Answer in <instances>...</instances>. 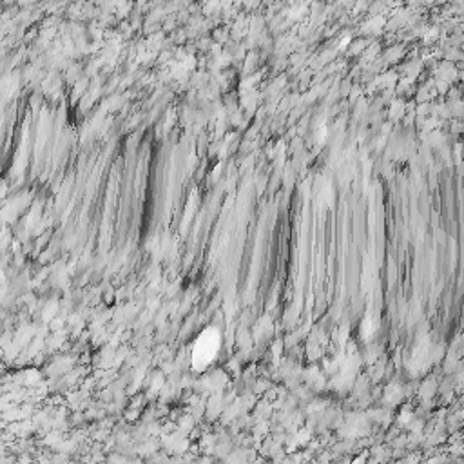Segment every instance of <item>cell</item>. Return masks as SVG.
Returning a JSON list of instances; mask_svg holds the SVG:
<instances>
[{
    "mask_svg": "<svg viewBox=\"0 0 464 464\" xmlns=\"http://www.w3.org/2000/svg\"><path fill=\"white\" fill-rule=\"evenodd\" d=\"M216 348H218V334L216 332H205L196 343L194 348V363L196 367H207L210 359L214 357Z\"/></svg>",
    "mask_w": 464,
    "mask_h": 464,
    "instance_id": "obj_1",
    "label": "cell"
}]
</instances>
